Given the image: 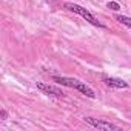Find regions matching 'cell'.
<instances>
[{"label":"cell","mask_w":131,"mask_h":131,"mask_svg":"<svg viewBox=\"0 0 131 131\" xmlns=\"http://www.w3.org/2000/svg\"><path fill=\"white\" fill-rule=\"evenodd\" d=\"M85 122L88 125H91L93 128H97V129H103V131H113V129H117V126L108 120H102V119H94V117H85Z\"/></svg>","instance_id":"3957f363"},{"label":"cell","mask_w":131,"mask_h":131,"mask_svg":"<svg viewBox=\"0 0 131 131\" xmlns=\"http://www.w3.org/2000/svg\"><path fill=\"white\" fill-rule=\"evenodd\" d=\"M52 82L62 85V86H67V88H73L80 91L82 94H85L90 99H96V93L91 86H88L85 82L79 80V79H73V77H65V76H52Z\"/></svg>","instance_id":"6da1fadb"},{"label":"cell","mask_w":131,"mask_h":131,"mask_svg":"<svg viewBox=\"0 0 131 131\" xmlns=\"http://www.w3.org/2000/svg\"><path fill=\"white\" fill-rule=\"evenodd\" d=\"M0 117H2V120H6L8 119V111L6 110H2V111H0Z\"/></svg>","instance_id":"ba28073f"},{"label":"cell","mask_w":131,"mask_h":131,"mask_svg":"<svg viewBox=\"0 0 131 131\" xmlns=\"http://www.w3.org/2000/svg\"><path fill=\"white\" fill-rule=\"evenodd\" d=\"M119 23H122L123 26H126V28H131V17H128V16H120V14H117L116 17H114Z\"/></svg>","instance_id":"8992f818"},{"label":"cell","mask_w":131,"mask_h":131,"mask_svg":"<svg viewBox=\"0 0 131 131\" xmlns=\"http://www.w3.org/2000/svg\"><path fill=\"white\" fill-rule=\"evenodd\" d=\"M103 83L110 88H117V90H122V88H128V82H125L123 79H117V77H103L102 79Z\"/></svg>","instance_id":"5b68a950"},{"label":"cell","mask_w":131,"mask_h":131,"mask_svg":"<svg viewBox=\"0 0 131 131\" xmlns=\"http://www.w3.org/2000/svg\"><path fill=\"white\" fill-rule=\"evenodd\" d=\"M36 85H37V88L42 93H45L48 96H56V97H62L63 96V91L59 86H56V85H49V83H43V82H37Z\"/></svg>","instance_id":"277c9868"},{"label":"cell","mask_w":131,"mask_h":131,"mask_svg":"<svg viewBox=\"0 0 131 131\" xmlns=\"http://www.w3.org/2000/svg\"><path fill=\"white\" fill-rule=\"evenodd\" d=\"M106 8H110V9H113V11H119V9H120V5H119L117 2H108Z\"/></svg>","instance_id":"52a82bcc"},{"label":"cell","mask_w":131,"mask_h":131,"mask_svg":"<svg viewBox=\"0 0 131 131\" xmlns=\"http://www.w3.org/2000/svg\"><path fill=\"white\" fill-rule=\"evenodd\" d=\"M63 6H65V9H68V11H71V13H74V14L83 17L88 23H91V25H94V26H97V28H105V25L100 23V22L91 14V11H88L86 8H83V6H80V5H77V3H70V2L65 3Z\"/></svg>","instance_id":"7a4b0ae2"}]
</instances>
